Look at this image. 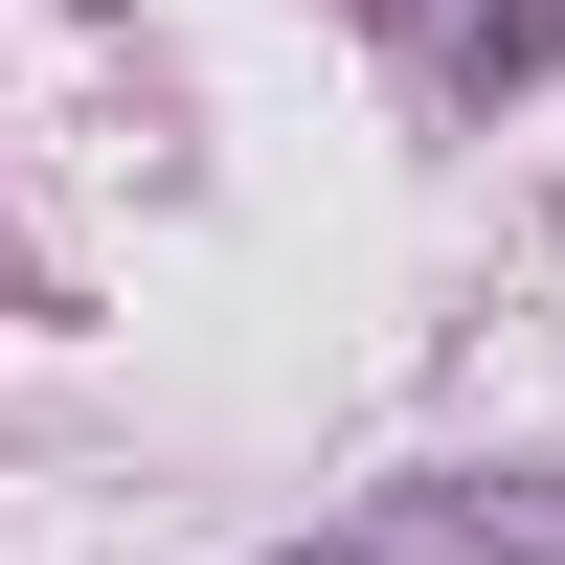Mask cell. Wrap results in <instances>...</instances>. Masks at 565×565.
Instances as JSON below:
<instances>
[{
	"instance_id": "6da1fadb",
	"label": "cell",
	"mask_w": 565,
	"mask_h": 565,
	"mask_svg": "<svg viewBox=\"0 0 565 565\" xmlns=\"http://www.w3.org/2000/svg\"><path fill=\"white\" fill-rule=\"evenodd\" d=\"M249 565H407V521H317V543H249Z\"/></svg>"
}]
</instances>
